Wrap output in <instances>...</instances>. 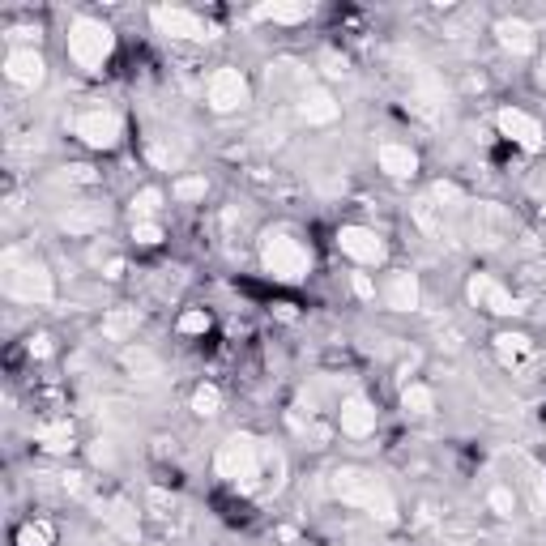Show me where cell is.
<instances>
[{
  "label": "cell",
  "instance_id": "cell-1",
  "mask_svg": "<svg viewBox=\"0 0 546 546\" xmlns=\"http://www.w3.org/2000/svg\"><path fill=\"white\" fill-rule=\"evenodd\" d=\"M329 491H333V500H342L346 508H359L384 525L397 521V495L389 491V483H384L380 474L363 470V465H342V470H333Z\"/></svg>",
  "mask_w": 546,
  "mask_h": 546
},
{
  "label": "cell",
  "instance_id": "cell-2",
  "mask_svg": "<svg viewBox=\"0 0 546 546\" xmlns=\"http://www.w3.org/2000/svg\"><path fill=\"white\" fill-rule=\"evenodd\" d=\"M0 291L18 303H52L56 299V278L52 269L35 256H22V252H9L5 256V269H0Z\"/></svg>",
  "mask_w": 546,
  "mask_h": 546
},
{
  "label": "cell",
  "instance_id": "cell-3",
  "mask_svg": "<svg viewBox=\"0 0 546 546\" xmlns=\"http://www.w3.org/2000/svg\"><path fill=\"white\" fill-rule=\"evenodd\" d=\"M261 465H265V448L256 436H248V431H235V436H227L218 444L214 453V470L218 478H227V483L252 491L256 483H261Z\"/></svg>",
  "mask_w": 546,
  "mask_h": 546
},
{
  "label": "cell",
  "instance_id": "cell-4",
  "mask_svg": "<svg viewBox=\"0 0 546 546\" xmlns=\"http://www.w3.org/2000/svg\"><path fill=\"white\" fill-rule=\"evenodd\" d=\"M116 52V30L99 18H77L69 26V60L86 73H99Z\"/></svg>",
  "mask_w": 546,
  "mask_h": 546
},
{
  "label": "cell",
  "instance_id": "cell-5",
  "mask_svg": "<svg viewBox=\"0 0 546 546\" xmlns=\"http://www.w3.org/2000/svg\"><path fill=\"white\" fill-rule=\"evenodd\" d=\"M261 265H265L278 282H303V278H308V269H312V252L303 248L295 235L269 231V235L261 239Z\"/></svg>",
  "mask_w": 546,
  "mask_h": 546
},
{
  "label": "cell",
  "instance_id": "cell-6",
  "mask_svg": "<svg viewBox=\"0 0 546 546\" xmlns=\"http://www.w3.org/2000/svg\"><path fill=\"white\" fill-rule=\"evenodd\" d=\"M73 137L86 141L90 150H111V146H120L124 124H120V116L111 107H90V111H82V116L73 120Z\"/></svg>",
  "mask_w": 546,
  "mask_h": 546
},
{
  "label": "cell",
  "instance_id": "cell-7",
  "mask_svg": "<svg viewBox=\"0 0 546 546\" xmlns=\"http://www.w3.org/2000/svg\"><path fill=\"white\" fill-rule=\"evenodd\" d=\"M248 99H252V86H248V77L239 69H214L210 82H205V103H210L218 116L248 107Z\"/></svg>",
  "mask_w": 546,
  "mask_h": 546
},
{
  "label": "cell",
  "instance_id": "cell-8",
  "mask_svg": "<svg viewBox=\"0 0 546 546\" xmlns=\"http://www.w3.org/2000/svg\"><path fill=\"white\" fill-rule=\"evenodd\" d=\"M150 22H154L158 35H167V39H188V43H205V39H210V26H205L192 9H180V5L150 9Z\"/></svg>",
  "mask_w": 546,
  "mask_h": 546
},
{
  "label": "cell",
  "instance_id": "cell-9",
  "mask_svg": "<svg viewBox=\"0 0 546 546\" xmlns=\"http://www.w3.org/2000/svg\"><path fill=\"white\" fill-rule=\"evenodd\" d=\"M465 295H470L474 308H487V312H495V316H517V312H525V303L512 295V291H504L500 278H491V273H474L470 286H465Z\"/></svg>",
  "mask_w": 546,
  "mask_h": 546
},
{
  "label": "cell",
  "instance_id": "cell-10",
  "mask_svg": "<svg viewBox=\"0 0 546 546\" xmlns=\"http://www.w3.org/2000/svg\"><path fill=\"white\" fill-rule=\"evenodd\" d=\"M337 248H342L355 265H384V256H389L384 235L372 227H342L337 231Z\"/></svg>",
  "mask_w": 546,
  "mask_h": 546
},
{
  "label": "cell",
  "instance_id": "cell-11",
  "mask_svg": "<svg viewBox=\"0 0 546 546\" xmlns=\"http://www.w3.org/2000/svg\"><path fill=\"white\" fill-rule=\"evenodd\" d=\"M376 406L367 401L363 393H346L342 401H337V427H342V436L350 440H367L376 431Z\"/></svg>",
  "mask_w": 546,
  "mask_h": 546
},
{
  "label": "cell",
  "instance_id": "cell-12",
  "mask_svg": "<svg viewBox=\"0 0 546 546\" xmlns=\"http://www.w3.org/2000/svg\"><path fill=\"white\" fill-rule=\"evenodd\" d=\"M508 239V214L500 210V205H474L470 210V244L474 248H500Z\"/></svg>",
  "mask_w": 546,
  "mask_h": 546
},
{
  "label": "cell",
  "instance_id": "cell-13",
  "mask_svg": "<svg viewBox=\"0 0 546 546\" xmlns=\"http://www.w3.org/2000/svg\"><path fill=\"white\" fill-rule=\"evenodd\" d=\"M495 124H500V133L512 141V146H521V150H529V154L542 150V124L529 116V111H521V107H500Z\"/></svg>",
  "mask_w": 546,
  "mask_h": 546
},
{
  "label": "cell",
  "instance_id": "cell-14",
  "mask_svg": "<svg viewBox=\"0 0 546 546\" xmlns=\"http://www.w3.org/2000/svg\"><path fill=\"white\" fill-rule=\"evenodd\" d=\"M5 77L13 86H22V90H39L43 77H47V64H43V56L35 52V47H9Z\"/></svg>",
  "mask_w": 546,
  "mask_h": 546
},
{
  "label": "cell",
  "instance_id": "cell-15",
  "mask_svg": "<svg viewBox=\"0 0 546 546\" xmlns=\"http://www.w3.org/2000/svg\"><path fill=\"white\" fill-rule=\"evenodd\" d=\"M295 111H299L303 124L320 128V124H333L337 116H342V103H337L325 86H303L299 99H295Z\"/></svg>",
  "mask_w": 546,
  "mask_h": 546
},
{
  "label": "cell",
  "instance_id": "cell-16",
  "mask_svg": "<svg viewBox=\"0 0 546 546\" xmlns=\"http://www.w3.org/2000/svg\"><path fill=\"white\" fill-rule=\"evenodd\" d=\"M376 163L389 180H414V175H419V154H414L410 146H401V141H380Z\"/></svg>",
  "mask_w": 546,
  "mask_h": 546
},
{
  "label": "cell",
  "instance_id": "cell-17",
  "mask_svg": "<svg viewBox=\"0 0 546 546\" xmlns=\"http://www.w3.org/2000/svg\"><path fill=\"white\" fill-rule=\"evenodd\" d=\"M419 303H423V286L414 273H393L384 282V308L389 312H419Z\"/></svg>",
  "mask_w": 546,
  "mask_h": 546
},
{
  "label": "cell",
  "instance_id": "cell-18",
  "mask_svg": "<svg viewBox=\"0 0 546 546\" xmlns=\"http://www.w3.org/2000/svg\"><path fill=\"white\" fill-rule=\"evenodd\" d=\"M99 517H103V525H107L116 538H124V542H137V538H141L137 504H128V500H107Z\"/></svg>",
  "mask_w": 546,
  "mask_h": 546
},
{
  "label": "cell",
  "instance_id": "cell-19",
  "mask_svg": "<svg viewBox=\"0 0 546 546\" xmlns=\"http://www.w3.org/2000/svg\"><path fill=\"white\" fill-rule=\"evenodd\" d=\"M107 205H69V210L60 214V231L64 235H94L107 227Z\"/></svg>",
  "mask_w": 546,
  "mask_h": 546
},
{
  "label": "cell",
  "instance_id": "cell-20",
  "mask_svg": "<svg viewBox=\"0 0 546 546\" xmlns=\"http://www.w3.org/2000/svg\"><path fill=\"white\" fill-rule=\"evenodd\" d=\"M495 39H500L504 52L512 56H529L538 47V35H534V26L521 22V18H504V22H495Z\"/></svg>",
  "mask_w": 546,
  "mask_h": 546
},
{
  "label": "cell",
  "instance_id": "cell-21",
  "mask_svg": "<svg viewBox=\"0 0 546 546\" xmlns=\"http://www.w3.org/2000/svg\"><path fill=\"white\" fill-rule=\"evenodd\" d=\"M261 22H278V26H295L312 18V5H286V0H273V5H256L252 9Z\"/></svg>",
  "mask_w": 546,
  "mask_h": 546
},
{
  "label": "cell",
  "instance_id": "cell-22",
  "mask_svg": "<svg viewBox=\"0 0 546 546\" xmlns=\"http://www.w3.org/2000/svg\"><path fill=\"white\" fill-rule=\"evenodd\" d=\"M120 363H124V372L128 376H141V380H150V376H158V372H163V363H158V355H154V350H146V346H128L124 350V355H120Z\"/></svg>",
  "mask_w": 546,
  "mask_h": 546
},
{
  "label": "cell",
  "instance_id": "cell-23",
  "mask_svg": "<svg viewBox=\"0 0 546 546\" xmlns=\"http://www.w3.org/2000/svg\"><path fill=\"white\" fill-rule=\"evenodd\" d=\"M401 410L410 414V419H427L431 410H436V393L427 389V384H406V389H401Z\"/></svg>",
  "mask_w": 546,
  "mask_h": 546
},
{
  "label": "cell",
  "instance_id": "cell-24",
  "mask_svg": "<svg viewBox=\"0 0 546 546\" xmlns=\"http://www.w3.org/2000/svg\"><path fill=\"white\" fill-rule=\"evenodd\" d=\"M137 325H141V312H133V308H116V312L103 316V337H111V342H124V337L133 333Z\"/></svg>",
  "mask_w": 546,
  "mask_h": 546
},
{
  "label": "cell",
  "instance_id": "cell-25",
  "mask_svg": "<svg viewBox=\"0 0 546 546\" xmlns=\"http://www.w3.org/2000/svg\"><path fill=\"white\" fill-rule=\"evenodd\" d=\"M495 355H500L504 363H521L534 355V342H529L525 333H500L495 337Z\"/></svg>",
  "mask_w": 546,
  "mask_h": 546
},
{
  "label": "cell",
  "instance_id": "cell-26",
  "mask_svg": "<svg viewBox=\"0 0 546 546\" xmlns=\"http://www.w3.org/2000/svg\"><path fill=\"white\" fill-rule=\"evenodd\" d=\"M431 205H436L440 214H461L470 201H465V192H461L453 180H440L436 188H431Z\"/></svg>",
  "mask_w": 546,
  "mask_h": 546
},
{
  "label": "cell",
  "instance_id": "cell-27",
  "mask_svg": "<svg viewBox=\"0 0 546 546\" xmlns=\"http://www.w3.org/2000/svg\"><path fill=\"white\" fill-rule=\"evenodd\" d=\"M158 210H163V188H141L133 197V222H154Z\"/></svg>",
  "mask_w": 546,
  "mask_h": 546
},
{
  "label": "cell",
  "instance_id": "cell-28",
  "mask_svg": "<svg viewBox=\"0 0 546 546\" xmlns=\"http://www.w3.org/2000/svg\"><path fill=\"white\" fill-rule=\"evenodd\" d=\"M218 410H222L218 384H197V393H192V414H201V419H214Z\"/></svg>",
  "mask_w": 546,
  "mask_h": 546
},
{
  "label": "cell",
  "instance_id": "cell-29",
  "mask_svg": "<svg viewBox=\"0 0 546 546\" xmlns=\"http://www.w3.org/2000/svg\"><path fill=\"white\" fill-rule=\"evenodd\" d=\"M205 192H210V184H205V175H180V180H175L171 184V197L175 201H201L205 197Z\"/></svg>",
  "mask_w": 546,
  "mask_h": 546
},
{
  "label": "cell",
  "instance_id": "cell-30",
  "mask_svg": "<svg viewBox=\"0 0 546 546\" xmlns=\"http://www.w3.org/2000/svg\"><path fill=\"white\" fill-rule=\"evenodd\" d=\"M39 444L52 448V453H64V448L73 444V423H47V427H39Z\"/></svg>",
  "mask_w": 546,
  "mask_h": 546
},
{
  "label": "cell",
  "instance_id": "cell-31",
  "mask_svg": "<svg viewBox=\"0 0 546 546\" xmlns=\"http://www.w3.org/2000/svg\"><path fill=\"white\" fill-rule=\"evenodd\" d=\"M414 222L427 231V235H444V214L431 205V197H423V201H414Z\"/></svg>",
  "mask_w": 546,
  "mask_h": 546
},
{
  "label": "cell",
  "instance_id": "cell-32",
  "mask_svg": "<svg viewBox=\"0 0 546 546\" xmlns=\"http://www.w3.org/2000/svg\"><path fill=\"white\" fill-rule=\"evenodd\" d=\"M210 325H214V320H210V312H205V308H188L175 329H180L184 337H201V333H210Z\"/></svg>",
  "mask_w": 546,
  "mask_h": 546
},
{
  "label": "cell",
  "instance_id": "cell-33",
  "mask_svg": "<svg viewBox=\"0 0 546 546\" xmlns=\"http://www.w3.org/2000/svg\"><path fill=\"white\" fill-rule=\"evenodd\" d=\"M487 504H491V512H495V517H512V512H517V491H512V487H491L487 491Z\"/></svg>",
  "mask_w": 546,
  "mask_h": 546
},
{
  "label": "cell",
  "instance_id": "cell-34",
  "mask_svg": "<svg viewBox=\"0 0 546 546\" xmlns=\"http://www.w3.org/2000/svg\"><path fill=\"white\" fill-rule=\"evenodd\" d=\"M18 546H52V525L26 521V525L18 529Z\"/></svg>",
  "mask_w": 546,
  "mask_h": 546
},
{
  "label": "cell",
  "instance_id": "cell-35",
  "mask_svg": "<svg viewBox=\"0 0 546 546\" xmlns=\"http://www.w3.org/2000/svg\"><path fill=\"white\" fill-rule=\"evenodd\" d=\"M133 239L141 248H154V244H163V227L158 222H133Z\"/></svg>",
  "mask_w": 546,
  "mask_h": 546
},
{
  "label": "cell",
  "instance_id": "cell-36",
  "mask_svg": "<svg viewBox=\"0 0 546 546\" xmlns=\"http://www.w3.org/2000/svg\"><path fill=\"white\" fill-rule=\"evenodd\" d=\"M350 291H355L363 303H372L376 299V282L367 278V273H350Z\"/></svg>",
  "mask_w": 546,
  "mask_h": 546
},
{
  "label": "cell",
  "instance_id": "cell-37",
  "mask_svg": "<svg viewBox=\"0 0 546 546\" xmlns=\"http://www.w3.org/2000/svg\"><path fill=\"white\" fill-rule=\"evenodd\" d=\"M30 355H35V359H47V355H52V337H30Z\"/></svg>",
  "mask_w": 546,
  "mask_h": 546
},
{
  "label": "cell",
  "instance_id": "cell-38",
  "mask_svg": "<svg viewBox=\"0 0 546 546\" xmlns=\"http://www.w3.org/2000/svg\"><path fill=\"white\" fill-rule=\"evenodd\" d=\"M325 73H329V77H342V73H346V56L325 52Z\"/></svg>",
  "mask_w": 546,
  "mask_h": 546
},
{
  "label": "cell",
  "instance_id": "cell-39",
  "mask_svg": "<svg viewBox=\"0 0 546 546\" xmlns=\"http://www.w3.org/2000/svg\"><path fill=\"white\" fill-rule=\"evenodd\" d=\"M120 273H124V261H120V256H111V261L103 265V278H111V282H116Z\"/></svg>",
  "mask_w": 546,
  "mask_h": 546
},
{
  "label": "cell",
  "instance_id": "cell-40",
  "mask_svg": "<svg viewBox=\"0 0 546 546\" xmlns=\"http://www.w3.org/2000/svg\"><path fill=\"white\" fill-rule=\"evenodd\" d=\"M534 77H538V86H542V90H546V56H542V60H538V69H534Z\"/></svg>",
  "mask_w": 546,
  "mask_h": 546
}]
</instances>
